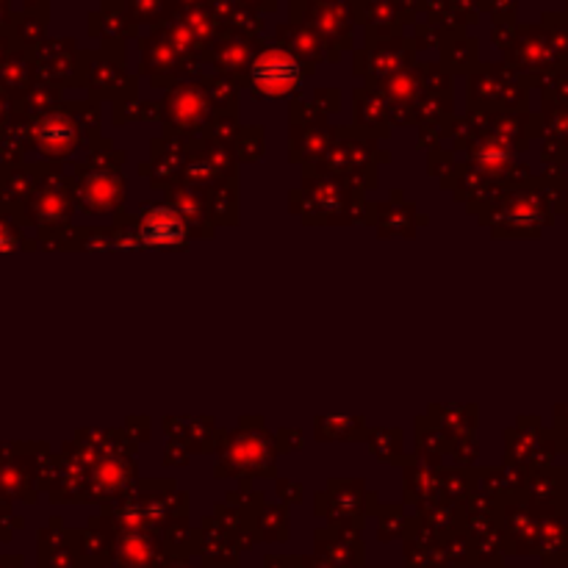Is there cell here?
<instances>
[{
	"label": "cell",
	"mask_w": 568,
	"mask_h": 568,
	"mask_svg": "<svg viewBox=\"0 0 568 568\" xmlns=\"http://www.w3.org/2000/svg\"><path fill=\"white\" fill-rule=\"evenodd\" d=\"M142 236L148 244H178L183 239V222L172 211L159 209L144 220Z\"/></svg>",
	"instance_id": "cell-2"
},
{
	"label": "cell",
	"mask_w": 568,
	"mask_h": 568,
	"mask_svg": "<svg viewBox=\"0 0 568 568\" xmlns=\"http://www.w3.org/2000/svg\"><path fill=\"white\" fill-rule=\"evenodd\" d=\"M300 78H303V67L286 50H270V53L258 55L250 70L255 92L266 94V98H283V94L294 92Z\"/></svg>",
	"instance_id": "cell-1"
}]
</instances>
